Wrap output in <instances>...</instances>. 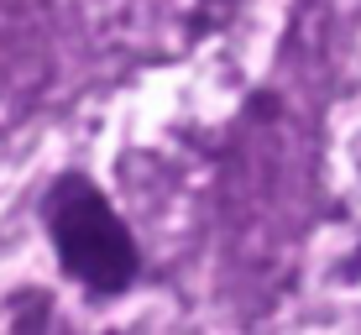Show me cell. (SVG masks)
<instances>
[{"mask_svg": "<svg viewBox=\"0 0 361 335\" xmlns=\"http://www.w3.org/2000/svg\"><path fill=\"white\" fill-rule=\"evenodd\" d=\"M42 226H47L58 267H63L79 288H90L94 299H116V293H126L131 283L142 278L136 236L90 173L68 168V173H58V178L47 183Z\"/></svg>", "mask_w": 361, "mask_h": 335, "instance_id": "6da1fadb", "label": "cell"}]
</instances>
